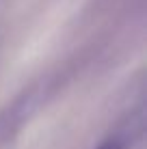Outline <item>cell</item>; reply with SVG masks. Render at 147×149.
<instances>
[{"label": "cell", "mask_w": 147, "mask_h": 149, "mask_svg": "<svg viewBox=\"0 0 147 149\" xmlns=\"http://www.w3.org/2000/svg\"><path fill=\"white\" fill-rule=\"evenodd\" d=\"M95 149H123V143L119 138H106L104 143H100Z\"/></svg>", "instance_id": "6da1fadb"}]
</instances>
